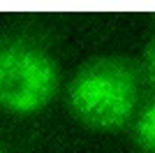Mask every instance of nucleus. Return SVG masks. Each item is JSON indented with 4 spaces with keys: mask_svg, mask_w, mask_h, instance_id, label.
Here are the masks:
<instances>
[{
    "mask_svg": "<svg viewBox=\"0 0 155 153\" xmlns=\"http://www.w3.org/2000/svg\"><path fill=\"white\" fill-rule=\"evenodd\" d=\"M56 67L44 51L28 44H0V107L37 111L53 97Z\"/></svg>",
    "mask_w": 155,
    "mask_h": 153,
    "instance_id": "obj_2",
    "label": "nucleus"
},
{
    "mask_svg": "<svg viewBox=\"0 0 155 153\" xmlns=\"http://www.w3.org/2000/svg\"><path fill=\"white\" fill-rule=\"evenodd\" d=\"M137 139L148 153H155V102L143 111L137 123Z\"/></svg>",
    "mask_w": 155,
    "mask_h": 153,
    "instance_id": "obj_3",
    "label": "nucleus"
},
{
    "mask_svg": "<svg viewBox=\"0 0 155 153\" xmlns=\"http://www.w3.org/2000/svg\"><path fill=\"white\" fill-rule=\"evenodd\" d=\"M137 102V83L120 60H95L86 65L70 86L72 111L93 127H118L127 121Z\"/></svg>",
    "mask_w": 155,
    "mask_h": 153,
    "instance_id": "obj_1",
    "label": "nucleus"
},
{
    "mask_svg": "<svg viewBox=\"0 0 155 153\" xmlns=\"http://www.w3.org/2000/svg\"><path fill=\"white\" fill-rule=\"evenodd\" d=\"M148 65H150V72L155 76V42H150V46H148Z\"/></svg>",
    "mask_w": 155,
    "mask_h": 153,
    "instance_id": "obj_4",
    "label": "nucleus"
}]
</instances>
